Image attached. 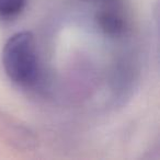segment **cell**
<instances>
[{"mask_svg":"<svg viewBox=\"0 0 160 160\" xmlns=\"http://www.w3.org/2000/svg\"><path fill=\"white\" fill-rule=\"evenodd\" d=\"M2 65L9 79L20 87H31L38 81L40 64L35 40L30 32L10 36L2 51Z\"/></svg>","mask_w":160,"mask_h":160,"instance_id":"cell-1","label":"cell"},{"mask_svg":"<svg viewBox=\"0 0 160 160\" xmlns=\"http://www.w3.org/2000/svg\"><path fill=\"white\" fill-rule=\"evenodd\" d=\"M122 11V6L100 9L97 21L101 30L112 36L121 35L126 28V20Z\"/></svg>","mask_w":160,"mask_h":160,"instance_id":"cell-2","label":"cell"},{"mask_svg":"<svg viewBox=\"0 0 160 160\" xmlns=\"http://www.w3.org/2000/svg\"><path fill=\"white\" fill-rule=\"evenodd\" d=\"M28 0H0V18L14 19L24 10Z\"/></svg>","mask_w":160,"mask_h":160,"instance_id":"cell-3","label":"cell"},{"mask_svg":"<svg viewBox=\"0 0 160 160\" xmlns=\"http://www.w3.org/2000/svg\"><path fill=\"white\" fill-rule=\"evenodd\" d=\"M83 1H88V2L96 3V5H100L101 9L122 6V5H121V0H83Z\"/></svg>","mask_w":160,"mask_h":160,"instance_id":"cell-4","label":"cell"}]
</instances>
